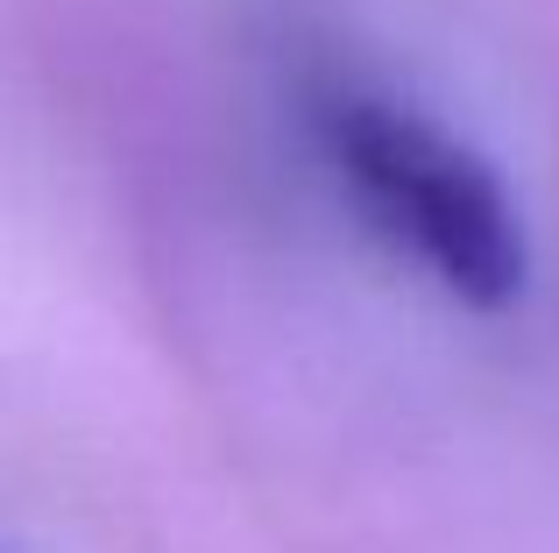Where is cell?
Here are the masks:
<instances>
[{"label":"cell","mask_w":559,"mask_h":553,"mask_svg":"<svg viewBox=\"0 0 559 553\" xmlns=\"http://www.w3.org/2000/svg\"><path fill=\"white\" fill-rule=\"evenodd\" d=\"M305 121L347 207L439 291L475 313H503L524 298L532 235L503 170L475 142L369 79H319Z\"/></svg>","instance_id":"1"}]
</instances>
